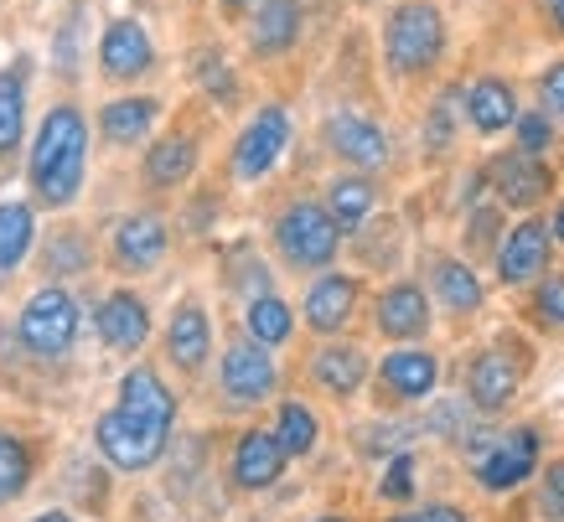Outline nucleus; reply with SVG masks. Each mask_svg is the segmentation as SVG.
I'll return each mask as SVG.
<instances>
[{"label": "nucleus", "mask_w": 564, "mask_h": 522, "mask_svg": "<svg viewBox=\"0 0 564 522\" xmlns=\"http://www.w3.org/2000/svg\"><path fill=\"white\" fill-rule=\"evenodd\" d=\"M88 176V119L73 104L47 109L42 130L32 140V161H26V182H32L42 207H68L84 192Z\"/></svg>", "instance_id": "f257e3e1"}, {"label": "nucleus", "mask_w": 564, "mask_h": 522, "mask_svg": "<svg viewBox=\"0 0 564 522\" xmlns=\"http://www.w3.org/2000/svg\"><path fill=\"white\" fill-rule=\"evenodd\" d=\"M445 57V17L430 0H404L383 21V63L399 78H420Z\"/></svg>", "instance_id": "f03ea898"}, {"label": "nucleus", "mask_w": 564, "mask_h": 522, "mask_svg": "<svg viewBox=\"0 0 564 522\" xmlns=\"http://www.w3.org/2000/svg\"><path fill=\"white\" fill-rule=\"evenodd\" d=\"M274 249L291 270H326L343 249V222L332 218V207L295 203L274 218Z\"/></svg>", "instance_id": "7ed1b4c3"}, {"label": "nucleus", "mask_w": 564, "mask_h": 522, "mask_svg": "<svg viewBox=\"0 0 564 522\" xmlns=\"http://www.w3.org/2000/svg\"><path fill=\"white\" fill-rule=\"evenodd\" d=\"M17 337L21 347L32 357H63L78 341V301H73L63 285H42L32 295V301L21 305V316H17Z\"/></svg>", "instance_id": "20e7f679"}, {"label": "nucleus", "mask_w": 564, "mask_h": 522, "mask_svg": "<svg viewBox=\"0 0 564 522\" xmlns=\"http://www.w3.org/2000/svg\"><path fill=\"white\" fill-rule=\"evenodd\" d=\"M466 455L477 460V481L487 491H513L539 471V429L518 424L508 435H477V445L466 439Z\"/></svg>", "instance_id": "39448f33"}, {"label": "nucleus", "mask_w": 564, "mask_h": 522, "mask_svg": "<svg viewBox=\"0 0 564 522\" xmlns=\"http://www.w3.org/2000/svg\"><path fill=\"white\" fill-rule=\"evenodd\" d=\"M166 439H172V429H161L151 420H135L120 404L109 409V414H99V424H94L99 455L109 466H120V471H151L155 460L166 455Z\"/></svg>", "instance_id": "423d86ee"}, {"label": "nucleus", "mask_w": 564, "mask_h": 522, "mask_svg": "<svg viewBox=\"0 0 564 522\" xmlns=\"http://www.w3.org/2000/svg\"><path fill=\"white\" fill-rule=\"evenodd\" d=\"M218 388L223 399H228V409H254L264 404L274 388H280V368H274V357L264 341H234L228 352H223L218 362Z\"/></svg>", "instance_id": "0eeeda50"}, {"label": "nucleus", "mask_w": 564, "mask_h": 522, "mask_svg": "<svg viewBox=\"0 0 564 522\" xmlns=\"http://www.w3.org/2000/svg\"><path fill=\"white\" fill-rule=\"evenodd\" d=\"M285 145H291V115H285L280 104H264V109L243 124V135L234 140V176H239V182H264V176L280 166Z\"/></svg>", "instance_id": "6e6552de"}, {"label": "nucleus", "mask_w": 564, "mask_h": 522, "mask_svg": "<svg viewBox=\"0 0 564 522\" xmlns=\"http://www.w3.org/2000/svg\"><path fill=\"white\" fill-rule=\"evenodd\" d=\"M326 145L343 155L347 166L358 171H378L389 166V135L378 130V119L358 115V109H337V115H326Z\"/></svg>", "instance_id": "1a4fd4ad"}, {"label": "nucleus", "mask_w": 564, "mask_h": 522, "mask_svg": "<svg viewBox=\"0 0 564 522\" xmlns=\"http://www.w3.org/2000/svg\"><path fill=\"white\" fill-rule=\"evenodd\" d=\"M549 249H554V228H549V222H539V218L518 222L513 233L497 243V280H502V285H529V280H544Z\"/></svg>", "instance_id": "9d476101"}, {"label": "nucleus", "mask_w": 564, "mask_h": 522, "mask_svg": "<svg viewBox=\"0 0 564 522\" xmlns=\"http://www.w3.org/2000/svg\"><path fill=\"white\" fill-rule=\"evenodd\" d=\"M492 186H497V203H508V207H539L554 192V171L544 166V155H533V151H508V155H497L492 161Z\"/></svg>", "instance_id": "9b49d317"}, {"label": "nucleus", "mask_w": 564, "mask_h": 522, "mask_svg": "<svg viewBox=\"0 0 564 522\" xmlns=\"http://www.w3.org/2000/svg\"><path fill=\"white\" fill-rule=\"evenodd\" d=\"M285 460H291V450L280 445L274 429H249V435H239V445H234L228 476H234L239 491H270L274 481L285 476Z\"/></svg>", "instance_id": "f8f14e48"}, {"label": "nucleus", "mask_w": 564, "mask_h": 522, "mask_svg": "<svg viewBox=\"0 0 564 522\" xmlns=\"http://www.w3.org/2000/svg\"><path fill=\"white\" fill-rule=\"evenodd\" d=\"M94 326H99L104 347H115V352H140L145 337H151V305L140 301L135 290H115V295H104Z\"/></svg>", "instance_id": "ddd939ff"}, {"label": "nucleus", "mask_w": 564, "mask_h": 522, "mask_svg": "<svg viewBox=\"0 0 564 522\" xmlns=\"http://www.w3.org/2000/svg\"><path fill=\"white\" fill-rule=\"evenodd\" d=\"M155 63V47H151V32L140 21H115L99 42V68L104 78L115 84H130V78H145Z\"/></svg>", "instance_id": "4468645a"}, {"label": "nucleus", "mask_w": 564, "mask_h": 522, "mask_svg": "<svg viewBox=\"0 0 564 522\" xmlns=\"http://www.w3.org/2000/svg\"><path fill=\"white\" fill-rule=\"evenodd\" d=\"M378 383H383V393L399 399V404H420V399H430L435 383H441V362L430 352H420V347H399V352H389L378 362Z\"/></svg>", "instance_id": "2eb2a0df"}, {"label": "nucleus", "mask_w": 564, "mask_h": 522, "mask_svg": "<svg viewBox=\"0 0 564 522\" xmlns=\"http://www.w3.org/2000/svg\"><path fill=\"white\" fill-rule=\"evenodd\" d=\"M352 311H358V280L352 274L332 270L306 290V326L322 331V337H337L347 320H352Z\"/></svg>", "instance_id": "dca6fc26"}, {"label": "nucleus", "mask_w": 564, "mask_h": 522, "mask_svg": "<svg viewBox=\"0 0 564 522\" xmlns=\"http://www.w3.org/2000/svg\"><path fill=\"white\" fill-rule=\"evenodd\" d=\"M518 383H523V372H518L513 357L502 352H481L466 368V393H471V409H481V414H497V409L513 404Z\"/></svg>", "instance_id": "f3484780"}, {"label": "nucleus", "mask_w": 564, "mask_h": 522, "mask_svg": "<svg viewBox=\"0 0 564 522\" xmlns=\"http://www.w3.org/2000/svg\"><path fill=\"white\" fill-rule=\"evenodd\" d=\"M378 331L389 341H420L430 331V301L420 285H389L383 295H378Z\"/></svg>", "instance_id": "a211bd4d"}, {"label": "nucleus", "mask_w": 564, "mask_h": 522, "mask_svg": "<svg viewBox=\"0 0 564 522\" xmlns=\"http://www.w3.org/2000/svg\"><path fill=\"white\" fill-rule=\"evenodd\" d=\"M213 352V320L197 301H182L172 311V326H166V357H172L182 372H197Z\"/></svg>", "instance_id": "6ab92c4d"}, {"label": "nucleus", "mask_w": 564, "mask_h": 522, "mask_svg": "<svg viewBox=\"0 0 564 522\" xmlns=\"http://www.w3.org/2000/svg\"><path fill=\"white\" fill-rule=\"evenodd\" d=\"M166 222L155 218V213H130V218L115 228V259H120L124 270H155L161 259H166Z\"/></svg>", "instance_id": "aec40b11"}, {"label": "nucleus", "mask_w": 564, "mask_h": 522, "mask_svg": "<svg viewBox=\"0 0 564 522\" xmlns=\"http://www.w3.org/2000/svg\"><path fill=\"white\" fill-rule=\"evenodd\" d=\"M120 409L124 414H135V420H151L161 429H172L176 424V399L172 388L161 383V372L155 368H130L120 378Z\"/></svg>", "instance_id": "412c9836"}, {"label": "nucleus", "mask_w": 564, "mask_h": 522, "mask_svg": "<svg viewBox=\"0 0 564 522\" xmlns=\"http://www.w3.org/2000/svg\"><path fill=\"white\" fill-rule=\"evenodd\" d=\"M301 36V0H259L254 6V26H249V47L259 57H280L295 47Z\"/></svg>", "instance_id": "4be33fe9"}, {"label": "nucleus", "mask_w": 564, "mask_h": 522, "mask_svg": "<svg viewBox=\"0 0 564 522\" xmlns=\"http://www.w3.org/2000/svg\"><path fill=\"white\" fill-rule=\"evenodd\" d=\"M311 378L332 393V399H352L362 383H368V357L358 347H347V341H332L322 352L311 357Z\"/></svg>", "instance_id": "5701e85b"}, {"label": "nucleus", "mask_w": 564, "mask_h": 522, "mask_svg": "<svg viewBox=\"0 0 564 522\" xmlns=\"http://www.w3.org/2000/svg\"><path fill=\"white\" fill-rule=\"evenodd\" d=\"M466 119H471V130H481V135H502L508 124H518L513 84H502V78H477V84L466 88Z\"/></svg>", "instance_id": "b1692460"}, {"label": "nucleus", "mask_w": 564, "mask_h": 522, "mask_svg": "<svg viewBox=\"0 0 564 522\" xmlns=\"http://www.w3.org/2000/svg\"><path fill=\"white\" fill-rule=\"evenodd\" d=\"M430 285H435V295H441L456 316L481 311V301H487V290H481L477 270H471V264H462V259H435V264H430Z\"/></svg>", "instance_id": "393cba45"}, {"label": "nucleus", "mask_w": 564, "mask_h": 522, "mask_svg": "<svg viewBox=\"0 0 564 522\" xmlns=\"http://www.w3.org/2000/svg\"><path fill=\"white\" fill-rule=\"evenodd\" d=\"M197 171V140L192 135H166V140H155L151 155H145V182L151 186H182Z\"/></svg>", "instance_id": "a878e982"}, {"label": "nucleus", "mask_w": 564, "mask_h": 522, "mask_svg": "<svg viewBox=\"0 0 564 522\" xmlns=\"http://www.w3.org/2000/svg\"><path fill=\"white\" fill-rule=\"evenodd\" d=\"M155 115H161V104L155 99H115V104H104L99 124L115 145H140V140L151 135Z\"/></svg>", "instance_id": "bb28decb"}, {"label": "nucleus", "mask_w": 564, "mask_h": 522, "mask_svg": "<svg viewBox=\"0 0 564 522\" xmlns=\"http://www.w3.org/2000/svg\"><path fill=\"white\" fill-rule=\"evenodd\" d=\"M36 243V218L26 203H0V274L21 270V259Z\"/></svg>", "instance_id": "cd10ccee"}, {"label": "nucleus", "mask_w": 564, "mask_h": 522, "mask_svg": "<svg viewBox=\"0 0 564 522\" xmlns=\"http://www.w3.org/2000/svg\"><path fill=\"white\" fill-rule=\"evenodd\" d=\"M243 326H249V337L264 341V347H280V341L295 337V311L280 295H254L249 311H243Z\"/></svg>", "instance_id": "c85d7f7f"}, {"label": "nucleus", "mask_w": 564, "mask_h": 522, "mask_svg": "<svg viewBox=\"0 0 564 522\" xmlns=\"http://www.w3.org/2000/svg\"><path fill=\"white\" fill-rule=\"evenodd\" d=\"M21 135H26V84L21 73L0 68V161L21 151Z\"/></svg>", "instance_id": "c756f323"}, {"label": "nucleus", "mask_w": 564, "mask_h": 522, "mask_svg": "<svg viewBox=\"0 0 564 522\" xmlns=\"http://www.w3.org/2000/svg\"><path fill=\"white\" fill-rule=\"evenodd\" d=\"M378 192L368 176H337V182L326 186V207H332V218L343 222V228H358L368 213H373Z\"/></svg>", "instance_id": "7c9ffc66"}, {"label": "nucleus", "mask_w": 564, "mask_h": 522, "mask_svg": "<svg viewBox=\"0 0 564 522\" xmlns=\"http://www.w3.org/2000/svg\"><path fill=\"white\" fill-rule=\"evenodd\" d=\"M274 435H280V445L291 450V460H301V455L316 450L322 424H316V414H311L301 399H285V404H280V420H274Z\"/></svg>", "instance_id": "2f4dec72"}, {"label": "nucleus", "mask_w": 564, "mask_h": 522, "mask_svg": "<svg viewBox=\"0 0 564 522\" xmlns=\"http://www.w3.org/2000/svg\"><path fill=\"white\" fill-rule=\"evenodd\" d=\"M26 481H32V450L17 435L0 429V507L17 502L21 491H26Z\"/></svg>", "instance_id": "473e14b6"}, {"label": "nucleus", "mask_w": 564, "mask_h": 522, "mask_svg": "<svg viewBox=\"0 0 564 522\" xmlns=\"http://www.w3.org/2000/svg\"><path fill=\"white\" fill-rule=\"evenodd\" d=\"M414 476H420V460H414L410 450H399L389 460L383 481H378V497H383V502H410V497H414Z\"/></svg>", "instance_id": "72a5a7b5"}, {"label": "nucleus", "mask_w": 564, "mask_h": 522, "mask_svg": "<svg viewBox=\"0 0 564 522\" xmlns=\"http://www.w3.org/2000/svg\"><path fill=\"white\" fill-rule=\"evenodd\" d=\"M539 518L564 522V460L544 466V481H539Z\"/></svg>", "instance_id": "f704fd0d"}, {"label": "nucleus", "mask_w": 564, "mask_h": 522, "mask_svg": "<svg viewBox=\"0 0 564 522\" xmlns=\"http://www.w3.org/2000/svg\"><path fill=\"white\" fill-rule=\"evenodd\" d=\"M84 264H88V249H84V238L78 233H63L57 243H52V253H47L52 274H73V270H84Z\"/></svg>", "instance_id": "c9c22d12"}, {"label": "nucleus", "mask_w": 564, "mask_h": 522, "mask_svg": "<svg viewBox=\"0 0 564 522\" xmlns=\"http://www.w3.org/2000/svg\"><path fill=\"white\" fill-rule=\"evenodd\" d=\"M456 99H462V94H441V104H435V109H430V124H425V145L430 151H445V145H451V109H456Z\"/></svg>", "instance_id": "e433bc0d"}, {"label": "nucleus", "mask_w": 564, "mask_h": 522, "mask_svg": "<svg viewBox=\"0 0 564 522\" xmlns=\"http://www.w3.org/2000/svg\"><path fill=\"white\" fill-rule=\"evenodd\" d=\"M518 145H523V151H549V140H554V124H549V115H518Z\"/></svg>", "instance_id": "4c0bfd02"}, {"label": "nucleus", "mask_w": 564, "mask_h": 522, "mask_svg": "<svg viewBox=\"0 0 564 522\" xmlns=\"http://www.w3.org/2000/svg\"><path fill=\"white\" fill-rule=\"evenodd\" d=\"M533 311H539V320H544V326H564V274H554V280H544V285H539Z\"/></svg>", "instance_id": "58836bf2"}, {"label": "nucleus", "mask_w": 564, "mask_h": 522, "mask_svg": "<svg viewBox=\"0 0 564 522\" xmlns=\"http://www.w3.org/2000/svg\"><path fill=\"white\" fill-rule=\"evenodd\" d=\"M389 522H466V512L451 502H430V507H414V512H399Z\"/></svg>", "instance_id": "ea45409f"}, {"label": "nucleus", "mask_w": 564, "mask_h": 522, "mask_svg": "<svg viewBox=\"0 0 564 522\" xmlns=\"http://www.w3.org/2000/svg\"><path fill=\"white\" fill-rule=\"evenodd\" d=\"M203 88H213L218 99H234V78H228V63H218V57H203Z\"/></svg>", "instance_id": "a19ab883"}, {"label": "nucleus", "mask_w": 564, "mask_h": 522, "mask_svg": "<svg viewBox=\"0 0 564 522\" xmlns=\"http://www.w3.org/2000/svg\"><path fill=\"white\" fill-rule=\"evenodd\" d=\"M539 94H544V104L554 115H564V63H554V68L539 78Z\"/></svg>", "instance_id": "79ce46f5"}, {"label": "nucleus", "mask_w": 564, "mask_h": 522, "mask_svg": "<svg viewBox=\"0 0 564 522\" xmlns=\"http://www.w3.org/2000/svg\"><path fill=\"white\" fill-rule=\"evenodd\" d=\"M549 228H554V238H560V243H564V203L554 207V222H549Z\"/></svg>", "instance_id": "37998d69"}, {"label": "nucleus", "mask_w": 564, "mask_h": 522, "mask_svg": "<svg viewBox=\"0 0 564 522\" xmlns=\"http://www.w3.org/2000/svg\"><path fill=\"white\" fill-rule=\"evenodd\" d=\"M549 17H554V26L564 32V0H549Z\"/></svg>", "instance_id": "c03bdc74"}, {"label": "nucleus", "mask_w": 564, "mask_h": 522, "mask_svg": "<svg viewBox=\"0 0 564 522\" xmlns=\"http://www.w3.org/2000/svg\"><path fill=\"white\" fill-rule=\"evenodd\" d=\"M32 522H73V518H68V512H36Z\"/></svg>", "instance_id": "a18cd8bd"}, {"label": "nucleus", "mask_w": 564, "mask_h": 522, "mask_svg": "<svg viewBox=\"0 0 564 522\" xmlns=\"http://www.w3.org/2000/svg\"><path fill=\"white\" fill-rule=\"evenodd\" d=\"M316 522H347V518H316Z\"/></svg>", "instance_id": "49530a36"}, {"label": "nucleus", "mask_w": 564, "mask_h": 522, "mask_svg": "<svg viewBox=\"0 0 564 522\" xmlns=\"http://www.w3.org/2000/svg\"><path fill=\"white\" fill-rule=\"evenodd\" d=\"M228 6H249V0H228Z\"/></svg>", "instance_id": "de8ad7c7"}]
</instances>
